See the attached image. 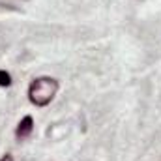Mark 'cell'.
Instances as JSON below:
<instances>
[{
    "mask_svg": "<svg viewBox=\"0 0 161 161\" xmlns=\"http://www.w3.org/2000/svg\"><path fill=\"white\" fill-rule=\"evenodd\" d=\"M0 161H13V158H11L9 154H6V156H4V158H2Z\"/></svg>",
    "mask_w": 161,
    "mask_h": 161,
    "instance_id": "4",
    "label": "cell"
},
{
    "mask_svg": "<svg viewBox=\"0 0 161 161\" xmlns=\"http://www.w3.org/2000/svg\"><path fill=\"white\" fill-rule=\"evenodd\" d=\"M32 129H34V120H32V116H25L23 120L19 122L15 135H17L19 139H25V137H28V135L32 133Z\"/></svg>",
    "mask_w": 161,
    "mask_h": 161,
    "instance_id": "2",
    "label": "cell"
},
{
    "mask_svg": "<svg viewBox=\"0 0 161 161\" xmlns=\"http://www.w3.org/2000/svg\"><path fill=\"white\" fill-rule=\"evenodd\" d=\"M9 84H11V77H9V73L0 71V86H9Z\"/></svg>",
    "mask_w": 161,
    "mask_h": 161,
    "instance_id": "3",
    "label": "cell"
},
{
    "mask_svg": "<svg viewBox=\"0 0 161 161\" xmlns=\"http://www.w3.org/2000/svg\"><path fill=\"white\" fill-rule=\"evenodd\" d=\"M58 92V80L53 77H38L28 86V99L36 107H47Z\"/></svg>",
    "mask_w": 161,
    "mask_h": 161,
    "instance_id": "1",
    "label": "cell"
}]
</instances>
